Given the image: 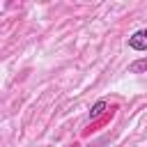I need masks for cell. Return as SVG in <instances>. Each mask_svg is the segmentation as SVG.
<instances>
[{"mask_svg": "<svg viewBox=\"0 0 147 147\" xmlns=\"http://www.w3.org/2000/svg\"><path fill=\"white\" fill-rule=\"evenodd\" d=\"M129 48H133V51H147V30H138V32H133L131 37H129Z\"/></svg>", "mask_w": 147, "mask_h": 147, "instance_id": "6da1fadb", "label": "cell"}, {"mask_svg": "<svg viewBox=\"0 0 147 147\" xmlns=\"http://www.w3.org/2000/svg\"><path fill=\"white\" fill-rule=\"evenodd\" d=\"M106 108H108V103H106L103 99H101V101H96V103L90 108V119H96L99 115H103V110H106Z\"/></svg>", "mask_w": 147, "mask_h": 147, "instance_id": "7a4b0ae2", "label": "cell"}, {"mask_svg": "<svg viewBox=\"0 0 147 147\" xmlns=\"http://www.w3.org/2000/svg\"><path fill=\"white\" fill-rule=\"evenodd\" d=\"M147 69V60L142 57V60H138V62H133V64H129V74H142Z\"/></svg>", "mask_w": 147, "mask_h": 147, "instance_id": "3957f363", "label": "cell"}]
</instances>
